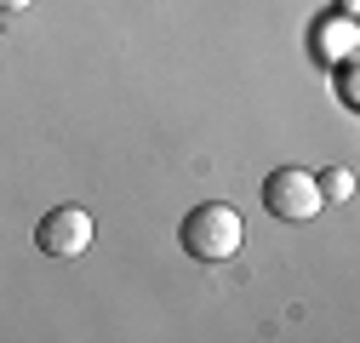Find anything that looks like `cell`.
Listing matches in <instances>:
<instances>
[{
  "label": "cell",
  "mask_w": 360,
  "mask_h": 343,
  "mask_svg": "<svg viewBox=\"0 0 360 343\" xmlns=\"http://www.w3.org/2000/svg\"><path fill=\"white\" fill-rule=\"evenodd\" d=\"M314 52H321V63H349L354 58V18L321 23L314 29Z\"/></svg>",
  "instance_id": "277c9868"
},
{
  "label": "cell",
  "mask_w": 360,
  "mask_h": 343,
  "mask_svg": "<svg viewBox=\"0 0 360 343\" xmlns=\"http://www.w3.org/2000/svg\"><path fill=\"white\" fill-rule=\"evenodd\" d=\"M34 0H0V12H29Z\"/></svg>",
  "instance_id": "52a82bcc"
},
{
  "label": "cell",
  "mask_w": 360,
  "mask_h": 343,
  "mask_svg": "<svg viewBox=\"0 0 360 343\" xmlns=\"http://www.w3.org/2000/svg\"><path fill=\"white\" fill-rule=\"evenodd\" d=\"M177 240H184L189 257H200V264H223V257H235L246 229H240V212L223 206V200H206L195 206L184 224H177Z\"/></svg>",
  "instance_id": "6da1fadb"
},
{
  "label": "cell",
  "mask_w": 360,
  "mask_h": 343,
  "mask_svg": "<svg viewBox=\"0 0 360 343\" xmlns=\"http://www.w3.org/2000/svg\"><path fill=\"white\" fill-rule=\"evenodd\" d=\"M0 23H6V12H0Z\"/></svg>",
  "instance_id": "9c48e42d"
},
{
  "label": "cell",
  "mask_w": 360,
  "mask_h": 343,
  "mask_svg": "<svg viewBox=\"0 0 360 343\" xmlns=\"http://www.w3.org/2000/svg\"><path fill=\"white\" fill-rule=\"evenodd\" d=\"M92 212L86 206H52L46 218L34 224V246L46 252V257H80L86 246H92Z\"/></svg>",
  "instance_id": "3957f363"
},
{
  "label": "cell",
  "mask_w": 360,
  "mask_h": 343,
  "mask_svg": "<svg viewBox=\"0 0 360 343\" xmlns=\"http://www.w3.org/2000/svg\"><path fill=\"white\" fill-rule=\"evenodd\" d=\"M263 206H269V218H281V224H309L326 200H321L314 172L281 166V172H269V178H263Z\"/></svg>",
  "instance_id": "7a4b0ae2"
},
{
  "label": "cell",
  "mask_w": 360,
  "mask_h": 343,
  "mask_svg": "<svg viewBox=\"0 0 360 343\" xmlns=\"http://www.w3.org/2000/svg\"><path fill=\"white\" fill-rule=\"evenodd\" d=\"M338 12H343V18H354V0H338Z\"/></svg>",
  "instance_id": "ba28073f"
},
{
  "label": "cell",
  "mask_w": 360,
  "mask_h": 343,
  "mask_svg": "<svg viewBox=\"0 0 360 343\" xmlns=\"http://www.w3.org/2000/svg\"><path fill=\"white\" fill-rule=\"evenodd\" d=\"M314 183H321V200H349L354 195V172L349 166H326Z\"/></svg>",
  "instance_id": "5b68a950"
},
{
  "label": "cell",
  "mask_w": 360,
  "mask_h": 343,
  "mask_svg": "<svg viewBox=\"0 0 360 343\" xmlns=\"http://www.w3.org/2000/svg\"><path fill=\"white\" fill-rule=\"evenodd\" d=\"M338 92H343V103H349V109H360V103H354V69H349V63H343V80H338Z\"/></svg>",
  "instance_id": "8992f818"
}]
</instances>
